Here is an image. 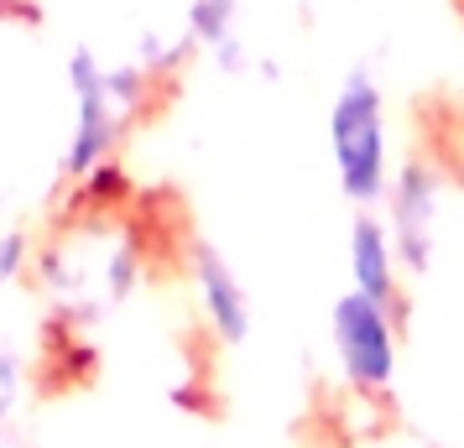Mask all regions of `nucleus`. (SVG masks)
Returning a JSON list of instances; mask_svg holds the SVG:
<instances>
[{
    "instance_id": "obj_1",
    "label": "nucleus",
    "mask_w": 464,
    "mask_h": 448,
    "mask_svg": "<svg viewBox=\"0 0 464 448\" xmlns=\"http://www.w3.org/2000/svg\"><path fill=\"white\" fill-rule=\"evenodd\" d=\"M68 94H73V130L63 147V172L84 177L110 162L115 141L151 100V73L141 63H100L89 47L68 58Z\"/></svg>"
},
{
    "instance_id": "obj_2",
    "label": "nucleus",
    "mask_w": 464,
    "mask_h": 448,
    "mask_svg": "<svg viewBox=\"0 0 464 448\" xmlns=\"http://www.w3.org/2000/svg\"><path fill=\"white\" fill-rule=\"evenodd\" d=\"M329 157H334L339 193L376 209L392 193V130H386V94L371 68H350L329 100Z\"/></svg>"
},
{
    "instance_id": "obj_3",
    "label": "nucleus",
    "mask_w": 464,
    "mask_h": 448,
    "mask_svg": "<svg viewBox=\"0 0 464 448\" xmlns=\"http://www.w3.org/2000/svg\"><path fill=\"white\" fill-rule=\"evenodd\" d=\"M329 334L350 386L365 396H386L397 381V302L350 287L329 308Z\"/></svg>"
},
{
    "instance_id": "obj_4",
    "label": "nucleus",
    "mask_w": 464,
    "mask_h": 448,
    "mask_svg": "<svg viewBox=\"0 0 464 448\" xmlns=\"http://www.w3.org/2000/svg\"><path fill=\"white\" fill-rule=\"evenodd\" d=\"M386 209H392V240H397L401 266L428 272L433 251H439V214H443V177L433 162H401L392 172V193H386Z\"/></svg>"
},
{
    "instance_id": "obj_5",
    "label": "nucleus",
    "mask_w": 464,
    "mask_h": 448,
    "mask_svg": "<svg viewBox=\"0 0 464 448\" xmlns=\"http://www.w3.org/2000/svg\"><path fill=\"white\" fill-rule=\"evenodd\" d=\"M188 277H193V292L204 302V323L225 344H240L251 334V298H246V281L235 277V266L214 245L193 240L188 251Z\"/></svg>"
},
{
    "instance_id": "obj_6",
    "label": "nucleus",
    "mask_w": 464,
    "mask_h": 448,
    "mask_svg": "<svg viewBox=\"0 0 464 448\" xmlns=\"http://www.w3.org/2000/svg\"><path fill=\"white\" fill-rule=\"evenodd\" d=\"M397 240H392V224H381L376 214H360L350 224V287L371 292V298L397 302Z\"/></svg>"
},
{
    "instance_id": "obj_7",
    "label": "nucleus",
    "mask_w": 464,
    "mask_h": 448,
    "mask_svg": "<svg viewBox=\"0 0 464 448\" xmlns=\"http://www.w3.org/2000/svg\"><path fill=\"white\" fill-rule=\"evenodd\" d=\"M121 193H126V172H121V162H115V157L79 177V204H115Z\"/></svg>"
},
{
    "instance_id": "obj_8",
    "label": "nucleus",
    "mask_w": 464,
    "mask_h": 448,
    "mask_svg": "<svg viewBox=\"0 0 464 448\" xmlns=\"http://www.w3.org/2000/svg\"><path fill=\"white\" fill-rule=\"evenodd\" d=\"M26 261H32V240H26V230H5V235H0V287L22 277Z\"/></svg>"
},
{
    "instance_id": "obj_9",
    "label": "nucleus",
    "mask_w": 464,
    "mask_h": 448,
    "mask_svg": "<svg viewBox=\"0 0 464 448\" xmlns=\"http://www.w3.org/2000/svg\"><path fill=\"white\" fill-rule=\"evenodd\" d=\"M11 406H16V360L0 349V423H5Z\"/></svg>"
},
{
    "instance_id": "obj_10",
    "label": "nucleus",
    "mask_w": 464,
    "mask_h": 448,
    "mask_svg": "<svg viewBox=\"0 0 464 448\" xmlns=\"http://www.w3.org/2000/svg\"><path fill=\"white\" fill-rule=\"evenodd\" d=\"M219 5H235V11H240V0H219Z\"/></svg>"
}]
</instances>
